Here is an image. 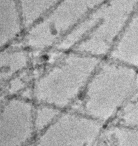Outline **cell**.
Returning a JSON list of instances; mask_svg holds the SVG:
<instances>
[{"instance_id": "cell-1", "label": "cell", "mask_w": 138, "mask_h": 146, "mask_svg": "<svg viewBox=\"0 0 138 146\" xmlns=\"http://www.w3.org/2000/svg\"><path fill=\"white\" fill-rule=\"evenodd\" d=\"M138 89V69L102 60L81 96V112L104 125L115 120Z\"/></svg>"}, {"instance_id": "cell-2", "label": "cell", "mask_w": 138, "mask_h": 146, "mask_svg": "<svg viewBox=\"0 0 138 146\" xmlns=\"http://www.w3.org/2000/svg\"><path fill=\"white\" fill-rule=\"evenodd\" d=\"M137 5L138 0H107L71 30L61 46L100 60L108 58Z\"/></svg>"}, {"instance_id": "cell-3", "label": "cell", "mask_w": 138, "mask_h": 146, "mask_svg": "<svg viewBox=\"0 0 138 146\" xmlns=\"http://www.w3.org/2000/svg\"><path fill=\"white\" fill-rule=\"evenodd\" d=\"M102 60L74 50L68 53L35 80V101L61 111L70 107L80 98Z\"/></svg>"}, {"instance_id": "cell-4", "label": "cell", "mask_w": 138, "mask_h": 146, "mask_svg": "<svg viewBox=\"0 0 138 146\" xmlns=\"http://www.w3.org/2000/svg\"><path fill=\"white\" fill-rule=\"evenodd\" d=\"M62 111L46 104H38L34 107L33 123L35 133L38 134L47 128L59 116Z\"/></svg>"}, {"instance_id": "cell-5", "label": "cell", "mask_w": 138, "mask_h": 146, "mask_svg": "<svg viewBox=\"0 0 138 146\" xmlns=\"http://www.w3.org/2000/svg\"><path fill=\"white\" fill-rule=\"evenodd\" d=\"M28 58L22 52L14 51L0 54V71L18 75L27 67Z\"/></svg>"}, {"instance_id": "cell-6", "label": "cell", "mask_w": 138, "mask_h": 146, "mask_svg": "<svg viewBox=\"0 0 138 146\" xmlns=\"http://www.w3.org/2000/svg\"><path fill=\"white\" fill-rule=\"evenodd\" d=\"M115 120L116 124L138 128V89Z\"/></svg>"}, {"instance_id": "cell-7", "label": "cell", "mask_w": 138, "mask_h": 146, "mask_svg": "<svg viewBox=\"0 0 138 146\" xmlns=\"http://www.w3.org/2000/svg\"><path fill=\"white\" fill-rule=\"evenodd\" d=\"M107 0H76L84 13L88 14Z\"/></svg>"}]
</instances>
